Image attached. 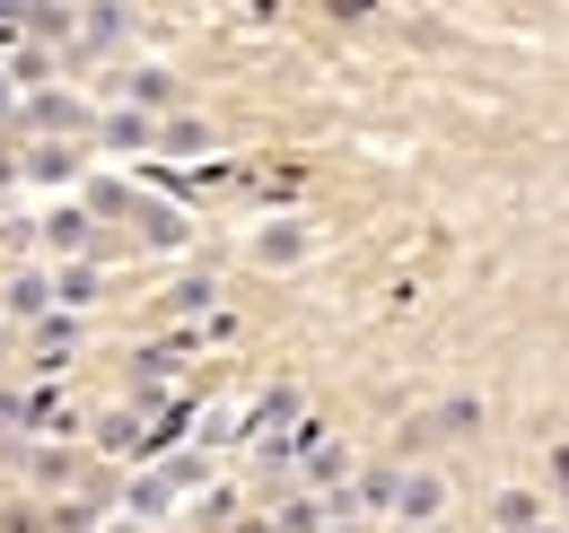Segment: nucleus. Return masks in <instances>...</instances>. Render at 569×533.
Listing matches in <instances>:
<instances>
[{
    "label": "nucleus",
    "mask_w": 569,
    "mask_h": 533,
    "mask_svg": "<svg viewBox=\"0 0 569 533\" xmlns=\"http://www.w3.org/2000/svg\"><path fill=\"white\" fill-rule=\"evenodd\" d=\"M9 315H18V324H44V315H53V280H36V271L9 280Z\"/></svg>",
    "instance_id": "12"
},
{
    "label": "nucleus",
    "mask_w": 569,
    "mask_h": 533,
    "mask_svg": "<svg viewBox=\"0 0 569 533\" xmlns=\"http://www.w3.org/2000/svg\"><path fill=\"white\" fill-rule=\"evenodd\" d=\"M438 507H447V481L438 472H395V516L403 525H438Z\"/></svg>",
    "instance_id": "3"
},
{
    "label": "nucleus",
    "mask_w": 569,
    "mask_h": 533,
    "mask_svg": "<svg viewBox=\"0 0 569 533\" xmlns=\"http://www.w3.org/2000/svg\"><path fill=\"white\" fill-rule=\"evenodd\" d=\"M342 472H351V446H333V438H325V446H316V455L298 464V481H307V499H325V490H333Z\"/></svg>",
    "instance_id": "8"
},
{
    "label": "nucleus",
    "mask_w": 569,
    "mask_h": 533,
    "mask_svg": "<svg viewBox=\"0 0 569 533\" xmlns=\"http://www.w3.org/2000/svg\"><path fill=\"white\" fill-rule=\"evenodd\" d=\"M158 149H167V158H202V149H211V123H202V114H167V123H158ZM167 158H158V167H167Z\"/></svg>",
    "instance_id": "5"
},
{
    "label": "nucleus",
    "mask_w": 569,
    "mask_h": 533,
    "mask_svg": "<svg viewBox=\"0 0 569 533\" xmlns=\"http://www.w3.org/2000/svg\"><path fill=\"white\" fill-rule=\"evenodd\" d=\"M123 27H132V9H79V36H71V44H88V53H106V44L123 36Z\"/></svg>",
    "instance_id": "13"
},
{
    "label": "nucleus",
    "mask_w": 569,
    "mask_h": 533,
    "mask_svg": "<svg viewBox=\"0 0 569 533\" xmlns=\"http://www.w3.org/2000/svg\"><path fill=\"white\" fill-rule=\"evenodd\" d=\"M429 429H438V438H473V429H482V394H447L429 411Z\"/></svg>",
    "instance_id": "11"
},
{
    "label": "nucleus",
    "mask_w": 569,
    "mask_h": 533,
    "mask_svg": "<svg viewBox=\"0 0 569 533\" xmlns=\"http://www.w3.org/2000/svg\"><path fill=\"white\" fill-rule=\"evenodd\" d=\"M167 507H176V481H167V472H141V481H132V516H167Z\"/></svg>",
    "instance_id": "16"
},
{
    "label": "nucleus",
    "mask_w": 569,
    "mask_h": 533,
    "mask_svg": "<svg viewBox=\"0 0 569 533\" xmlns=\"http://www.w3.org/2000/svg\"><path fill=\"white\" fill-rule=\"evenodd\" d=\"M9 44H18V9H0V53H9Z\"/></svg>",
    "instance_id": "21"
},
{
    "label": "nucleus",
    "mask_w": 569,
    "mask_h": 533,
    "mask_svg": "<svg viewBox=\"0 0 569 533\" xmlns=\"http://www.w3.org/2000/svg\"><path fill=\"white\" fill-rule=\"evenodd\" d=\"M543 481H552V490L569 499V446H552V464H543Z\"/></svg>",
    "instance_id": "20"
},
{
    "label": "nucleus",
    "mask_w": 569,
    "mask_h": 533,
    "mask_svg": "<svg viewBox=\"0 0 569 533\" xmlns=\"http://www.w3.org/2000/svg\"><path fill=\"white\" fill-rule=\"evenodd\" d=\"M18 123L36 140H71V132H88V105H79L71 88H36V97L18 105Z\"/></svg>",
    "instance_id": "1"
},
{
    "label": "nucleus",
    "mask_w": 569,
    "mask_h": 533,
    "mask_svg": "<svg viewBox=\"0 0 569 533\" xmlns=\"http://www.w3.org/2000/svg\"><path fill=\"white\" fill-rule=\"evenodd\" d=\"M132 228H141V245H149V254H176V245L193 237L176 201H132Z\"/></svg>",
    "instance_id": "4"
},
{
    "label": "nucleus",
    "mask_w": 569,
    "mask_h": 533,
    "mask_svg": "<svg viewBox=\"0 0 569 533\" xmlns=\"http://www.w3.org/2000/svg\"><path fill=\"white\" fill-rule=\"evenodd\" d=\"M53 298H62V306H88V298H97V271H88V263H71L62 280H53Z\"/></svg>",
    "instance_id": "19"
},
{
    "label": "nucleus",
    "mask_w": 569,
    "mask_h": 533,
    "mask_svg": "<svg viewBox=\"0 0 569 533\" xmlns=\"http://www.w3.org/2000/svg\"><path fill=\"white\" fill-rule=\"evenodd\" d=\"M9 114H18V88H9V79H0V123H9Z\"/></svg>",
    "instance_id": "22"
},
{
    "label": "nucleus",
    "mask_w": 569,
    "mask_h": 533,
    "mask_svg": "<svg viewBox=\"0 0 569 533\" xmlns=\"http://www.w3.org/2000/svg\"><path fill=\"white\" fill-rule=\"evenodd\" d=\"M272 533H325V499H307V490H298L281 516H272Z\"/></svg>",
    "instance_id": "17"
},
{
    "label": "nucleus",
    "mask_w": 569,
    "mask_h": 533,
    "mask_svg": "<svg viewBox=\"0 0 569 533\" xmlns=\"http://www.w3.org/2000/svg\"><path fill=\"white\" fill-rule=\"evenodd\" d=\"M36 237H44V245H88V237H97V219H88V210H53Z\"/></svg>",
    "instance_id": "15"
},
{
    "label": "nucleus",
    "mask_w": 569,
    "mask_h": 533,
    "mask_svg": "<svg viewBox=\"0 0 569 533\" xmlns=\"http://www.w3.org/2000/svg\"><path fill=\"white\" fill-rule=\"evenodd\" d=\"M491 525L499 533H535V525H543V499H535V490H499V499H491Z\"/></svg>",
    "instance_id": "9"
},
{
    "label": "nucleus",
    "mask_w": 569,
    "mask_h": 533,
    "mask_svg": "<svg viewBox=\"0 0 569 533\" xmlns=\"http://www.w3.org/2000/svg\"><path fill=\"white\" fill-rule=\"evenodd\" d=\"M561 533H569V525H561Z\"/></svg>",
    "instance_id": "26"
},
{
    "label": "nucleus",
    "mask_w": 569,
    "mask_h": 533,
    "mask_svg": "<svg viewBox=\"0 0 569 533\" xmlns=\"http://www.w3.org/2000/svg\"><path fill=\"white\" fill-rule=\"evenodd\" d=\"M211 306H219V280H211V271H184V280L167 289V315H211Z\"/></svg>",
    "instance_id": "10"
},
{
    "label": "nucleus",
    "mask_w": 569,
    "mask_h": 533,
    "mask_svg": "<svg viewBox=\"0 0 569 533\" xmlns=\"http://www.w3.org/2000/svg\"><path fill=\"white\" fill-rule=\"evenodd\" d=\"M114 533H141V525H114Z\"/></svg>",
    "instance_id": "24"
},
{
    "label": "nucleus",
    "mask_w": 569,
    "mask_h": 533,
    "mask_svg": "<svg viewBox=\"0 0 569 533\" xmlns=\"http://www.w3.org/2000/svg\"><path fill=\"white\" fill-rule=\"evenodd\" d=\"M71 167H79V149H71V140H36V149H27V175H36V184H62Z\"/></svg>",
    "instance_id": "14"
},
{
    "label": "nucleus",
    "mask_w": 569,
    "mask_h": 533,
    "mask_svg": "<svg viewBox=\"0 0 569 533\" xmlns=\"http://www.w3.org/2000/svg\"><path fill=\"white\" fill-rule=\"evenodd\" d=\"M535 533H561V525H535Z\"/></svg>",
    "instance_id": "25"
},
{
    "label": "nucleus",
    "mask_w": 569,
    "mask_h": 533,
    "mask_svg": "<svg viewBox=\"0 0 569 533\" xmlns=\"http://www.w3.org/2000/svg\"><path fill=\"white\" fill-rule=\"evenodd\" d=\"M123 105H132V114H167V105H176V79H167V70H132V79H123Z\"/></svg>",
    "instance_id": "7"
},
{
    "label": "nucleus",
    "mask_w": 569,
    "mask_h": 533,
    "mask_svg": "<svg viewBox=\"0 0 569 533\" xmlns=\"http://www.w3.org/2000/svg\"><path fill=\"white\" fill-rule=\"evenodd\" d=\"M307 254H316V228H307V219H272V228L254 237V263L263 271H298Z\"/></svg>",
    "instance_id": "2"
},
{
    "label": "nucleus",
    "mask_w": 569,
    "mask_h": 533,
    "mask_svg": "<svg viewBox=\"0 0 569 533\" xmlns=\"http://www.w3.org/2000/svg\"><path fill=\"white\" fill-rule=\"evenodd\" d=\"M97 140H106V149H149V140H158V123H149V114H132V105H114V114H97Z\"/></svg>",
    "instance_id": "6"
},
{
    "label": "nucleus",
    "mask_w": 569,
    "mask_h": 533,
    "mask_svg": "<svg viewBox=\"0 0 569 533\" xmlns=\"http://www.w3.org/2000/svg\"><path fill=\"white\" fill-rule=\"evenodd\" d=\"M167 481H176V499H184V490H211V455H167Z\"/></svg>",
    "instance_id": "18"
},
{
    "label": "nucleus",
    "mask_w": 569,
    "mask_h": 533,
    "mask_svg": "<svg viewBox=\"0 0 569 533\" xmlns=\"http://www.w3.org/2000/svg\"><path fill=\"white\" fill-rule=\"evenodd\" d=\"M237 533H272V516H246V525H237Z\"/></svg>",
    "instance_id": "23"
}]
</instances>
